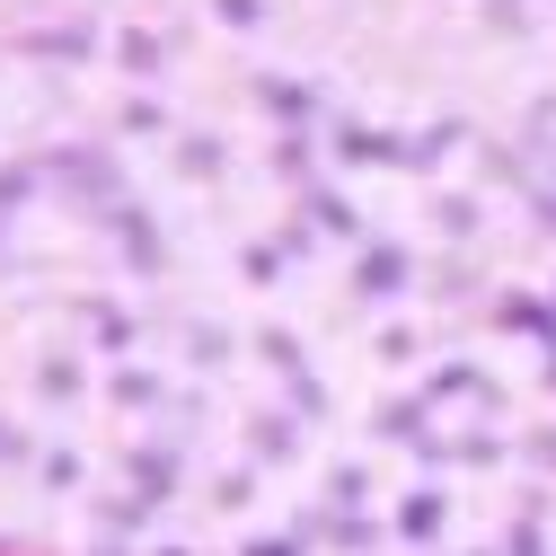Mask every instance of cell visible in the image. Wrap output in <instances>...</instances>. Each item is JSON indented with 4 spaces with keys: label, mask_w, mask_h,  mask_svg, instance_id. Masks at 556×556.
<instances>
[]
</instances>
